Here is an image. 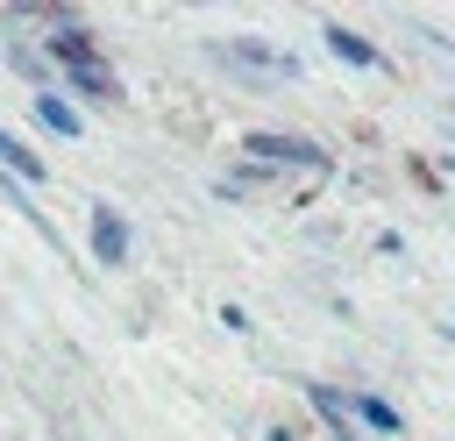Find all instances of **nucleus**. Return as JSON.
Wrapping results in <instances>:
<instances>
[{
    "instance_id": "obj_1",
    "label": "nucleus",
    "mask_w": 455,
    "mask_h": 441,
    "mask_svg": "<svg viewBox=\"0 0 455 441\" xmlns=\"http://www.w3.org/2000/svg\"><path fill=\"white\" fill-rule=\"evenodd\" d=\"M206 57L228 64V71H249V78H277V85L299 78V57L277 50V43H256V36H220V43H206Z\"/></svg>"
},
{
    "instance_id": "obj_3",
    "label": "nucleus",
    "mask_w": 455,
    "mask_h": 441,
    "mask_svg": "<svg viewBox=\"0 0 455 441\" xmlns=\"http://www.w3.org/2000/svg\"><path fill=\"white\" fill-rule=\"evenodd\" d=\"M85 228H92V256H100V263H128V249H135V228L121 220V206H107V199H85Z\"/></svg>"
},
{
    "instance_id": "obj_2",
    "label": "nucleus",
    "mask_w": 455,
    "mask_h": 441,
    "mask_svg": "<svg viewBox=\"0 0 455 441\" xmlns=\"http://www.w3.org/2000/svg\"><path fill=\"white\" fill-rule=\"evenodd\" d=\"M242 149H249V164L263 171V164H299V171H327V149L320 142H306V135H277V128H249L242 135Z\"/></svg>"
},
{
    "instance_id": "obj_7",
    "label": "nucleus",
    "mask_w": 455,
    "mask_h": 441,
    "mask_svg": "<svg viewBox=\"0 0 455 441\" xmlns=\"http://www.w3.org/2000/svg\"><path fill=\"white\" fill-rule=\"evenodd\" d=\"M36 121H43L50 135H64V142H78V135H85V114H78L64 92H36Z\"/></svg>"
},
{
    "instance_id": "obj_9",
    "label": "nucleus",
    "mask_w": 455,
    "mask_h": 441,
    "mask_svg": "<svg viewBox=\"0 0 455 441\" xmlns=\"http://www.w3.org/2000/svg\"><path fill=\"white\" fill-rule=\"evenodd\" d=\"M57 92H85V100H121V78L107 71V64H78V71H64V85Z\"/></svg>"
},
{
    "instance_id": "obj_6",
    "label": "nucleus",
    "mask_w": 455,
    "mask_h": 441,
    "mask_svg": "<svg viewBox=\"0 0 455 441\" xmlns=\"http://www.w3.org/2000/svg\"><path fill=\"white\" fill-rule=\"evenodd\" d=\"M50 64H57V71L100 64V36H92V28H78V21H71V28H50Z\"/></svg>"
},
{
    "instance_id": "obj_5",
    "label": "nucleus",
    "mask_w": 455,
    "mask_h": 441,
    "mask_svg": "<svg viewBox=\"0 0 455 441\" xmlns=\"http://www.w3.org/2000/svg\"><path fill=\"white\" fill-rule=\"evenodd\" d=\"M320 36H327V50H334L341 64H355V71H391V57H384L370 36H355V28H341V21H327Z\"/></svg>"
},
{
    "instance_id": "obj_8",
    "label": "nucleus",
    "mask_w": 455,
    "mask_h": 441,
    "mask_svg": "<svg viewBox=\"0 0 455 441\" xmlns=\"http://www.w3.org/2000/svg\"><path fill=\"white\" fill-rule=\"evenodd\" d=\"M0 171H7V178H14V185H21V192H28V185H43V178H50V171H43V156H36V149H28V142H14V135H7V128H0Z\"/></svg>"
},
{
    "instance_id": "obj_4",
    "label": "nucleus",
    "mask_w": 455,
    "mask_h": 441,
    "mask_svg": "<svg viewBox=\"0 0 455 441\" xmlns=\"http://www.w3.org/2000/svg\"><path fill=\"white\" fill-rule=\"evenodd\" d=\"M334 405H341L348 420H363L370 434H384V441H398V434H405V420H398V405H384L377 391H334Z\"/></svg>"
}]
</instances>
